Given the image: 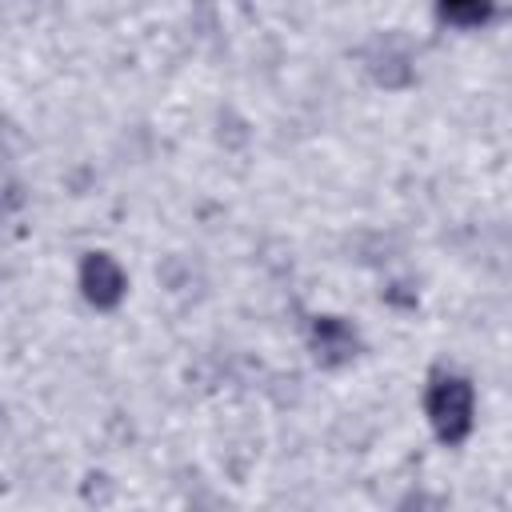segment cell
Returning a JSON list of instances; mask_svg holds the SVG:
<instances>
[{
	"label": "cell",
	"instance_id": "1",
	"mask_svg": "<svg viewBox=\"0 0 512 512\" xmlns=\"http://www.w3.org/2000/svg\"><path fill=\"white\" fill-rule=\"evenodd\" d=\"M428 416L444 440H460L472 428V388L456 376H444L428 392Z\"/></svg>",
	"mask_w": 512,
	"mask_h": 512
},
{
	"label": "cell",
	"instance_id": "2",
	"mask_svg": "<svg viewBox=\"0 0 512 512\" xmlns=\"http://www.w3.org/2000/svg\"><path fill=\"white\" fill-rule=\"evenodd\" d=\"M80 284H84V296H88L92 304L108 308V304H116L120 292H124V272H120V264H116L112 256L96 252V256L84 260V268H80Z\"/></svg>",
	"mask_w": 512,
	"mask_h": 512
},
{
	"label": "cell",
	"instance_id": "3",
	"mask_svg": "<svg viewBox=\"0 0 512 512\" xmlns=\"http://www.w3.org/2000/svg\"><path fill=\"white\" fill-rule=\"evenodd\" d=\"M316 348H320L324 360H344V356L356 348V336H352V328L340 324V320H320V324H316Z\"/></svg>",
	"mask_w": 512,
	"mask_h": 512
},
{
	"label": "cell",
	"instance_id": "4",
	"mask_svg": "<svg viewBox=\"0 0 512 512\" xmlns=\"http://www.w3.org/2000/svg\"><path fill=\"white\" fill-rule=\"evenodd\" d=\"M444 16L448 20H484L488 12L484 8H444Z\"/></svg>",
	"mask_w": 512,
	"mask_h": 512
}]
</instances>
